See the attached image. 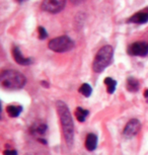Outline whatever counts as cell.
Wrapping results in <instances>:
<instances>
[{"mask_svg":"<svg viewBox=\"0 0 148 155\" xmlns=\"http://www.w3.org/2000/svg\"><path fill=\"white\" fill-rule=\"evenodd\" d=\"M57 112L59 115L61 125H62L63 134H64V138L67 142L68 146H71L73 143L74 139V124L73 120H72L70 110H69L68 107L66 106L63 101H57L56 102Z\"/></svg>","mask_w":148,"mask_h":155,"instance_id":"cell-1","label":"cell"},{"mask_svg":"<svg viewBox=\"0 0 148 155\" xmlns=\"http://www.w3.org/2000/svg\"><path fill=\"white\" fill-rule=\"evenodd\" d=\"M27 83V78L15 70H4L0 75V84L4 89L17 90L22 88Z\"/></svg>","mask_w":148,"mask_h":155,"instance_id":"cell-2","label":"cell"},{"mask_svg":"<svg viewBox=\"0 0 148 155\" xmlns=\"http://www.w3.org/2000/svg\"><path fill=\"white\" fill-rule=\"evenodd\" d=\"M114 55V50L111 46H104L100 49L95 55V58L92 63V70L95 73L103 72L104 69L111 64Z\"/></svg>","mask_w":148,"mask_h":155,"instance_id":"cell-3","label":"cell"},{"mask_svg":"<svg viewBox=\"0 0 148 155\" xmlns=\"http://www.w3.org/2000/svg\"><path fill=\"white\" fill-rule=\"evenodd\" d=\"M49 49L57 53H64L74 48V42L67 36L58 37L51 40L48 44Z\"/></svg>","mask_w":148,"mask_h":155,"instance_id":"cell-4","label":"cell"},{"mask_svg":"<svg viewBox=\"0 0 148 155\" xmlns=\"http://www.w3.org/2000/svg\"><path fill=\"white\" fill-rule=\"evenodd\" d=\"M66 0H44L42 5V9L50 13H58L65 7Z\"/></svg>","mask_w":148,"mask_h":155,"instance_id":"cell-5","label":"cell"},{"mask_svg":"<svg viewBox=\"0 0 148 155\" xmlns=\"http://www.w3.org/2000/svg\"><path fill=\"white\" fill-rule=\"evenodd\" d=\"M127 52L131 56L144 57L148 55V44L145 42H135L128 47Z\"/></svg>","mask_w":148,"mask_h":155,"instance_id":"cell-6","label":"cell"},{"mask_svg":"<svg viewBox=\"0 0 148 155\" xmlns=\"http://www.w3.org/2000/svg\"><path fill=\"white\" fill-rule=\"evenodd\" d=\"M139 130H140V122L137 119H133L126 125L123 134L126 138H132L139 132Z\"/></svg>","mask_w":148,"mask_h":155,"instance_id":"cell-7","label":"cell"},{"mask_svg":"<svg viewBox=\"0 0 148 155\" xmlns=\"http://www.w3.org/2000/svg\"><path fill=\"white\" fill-rule=\"evenodd\" d=\"M148 21V7L143 8L138 12L134 13L133 15L128 19V22L131 23H137V25H143Z\"/></svg>","mask_w":148,"mask_h":155,"instance_id":"cell-8","label":"cell"},{"mask_svg":"<svg viewBox=\"0 0 148 155\" xmlns=\"http://www.w3.org/2000/svg\"><path fill=\"white\" fill-rule=\"evenodd\" d=\"M12 56H13V59L14 61L19 64V65H22V66H28V65H31V59L30 58H25L22 56L21 52H20V50L18 47H14L12 49Z\"/></svg>","mask_w":148,"mask_h":155,"instance_id":"cell-9","label":"cell"},{"mask_svg":"<svg viewBox=\"0 0 148 155\" xmlns=\"http://www.w3.org/2000/svg\"><path fill=\"white\" fill-rule=\"evenodd\" d=\"M97 145V137L94 134H88L85 140V147L88 151L95 150Z\"/></svg>","mask_w":148,"mask_h":155,"instance_id":"cell-10","label":"cell"},{"mask_svg":"<svg viewBox=\"0 0 148 155\" xmlns=\"http://www.w3.org/2000/svg\"><path fill=\"white\" fill-rule=\"evenodd\" d=\"M6 112L8 114V116L11 118H17L20 113L22 112V107L20 106H8L6 107Z\"/></svg>","mask_w":148,"mask_h":155,"instance_id":"cell-11","label":"cell"},{"mask_svg":"<svg viewBox=\"0 0 148 155\" xmlns=\"http://www.w3.org/2000/svg\"><path fill=\"white\" fill-rule=\"evenodd\" d=\"M127 89L131 92H136L139 89V82L134 77H129L127 79Z\"/></svg>","mask_w":148,"mask_h":155,"instance_id":"cell-12","label":"cell"},{"mask_svg":"<svg viewBox=\"0 0 148 155\" xmlns=\"http://www.w3.org/2000/svg\"><path fill=\"white\" fill-rule=\"evenodd\" d=\"M104 82L107 85L108 93H110V94L114 93V91L116 90V86H117V81H116L115 79H113V78H111V77H107Z\"/></svg>","mask_w":148,"mask_h":155,"instance_id":"cell-13","label":"cell"},{"mask_svg":"<svg viewBox=\"0 0 148 155\" xmlns=\"http://www.w3.org/2000/svg\"><path fill=\"white\" fill-rule=\"evenodd\" d=\"M89 112L87 110H84L82 107H77L76 110H75V117H76V119L78 120L79 122H84L86 119V117L88 116Z\"/></svg>","mask_w":148,"mask_h":155,"instance_id":"cell-14","label":"cell"},{"mask_svg":"<svg viewBox=\"0 0 148 155\" xmlns=\"http://www.w3.org/2000/svg\"><path fill=\"white\" fill-rule=\"evenodd\" d=\"M79 92H80L82 95L85 96V97H88V96H90V94H91L92 88H91V86L89 85V84H87V83H83L82 85L80 86Z\"/></svg>","mask_w":148,"mask_h":155,"instance_id":"cell-15","label":"cell"},{"mask_svg":"<svg viewBox=\"0 0 148 155\" xmlns=\"http://www.w3.org/2000/svg\"><path fill=\"white\" fill-rule=\"evenodd\" d=\"M47 131V126L45 124H41L39 126H37V128H35V132L38 133L39 135H44Z\"/></svg>","mask_w":148,"mask_h":155,"instance_id":"cell-16","label":"cell"},{"mask_svg":"<svg viewBox=\"0 0 148 155\" xmlns=\"http://www.w3.org/2000/svg\"><path fill=\"white\" fill-rule=\"evenodd\" d=\"M38 31H39V38L40 40H45L48 37V33L46 31V30L43 27L38 28Z\"/></svg>","mask_w":148,"mask_h":155,"instance_id":"cell-17","label":"cell"},{"mask_svg":"<svg viewBox=\"0 0 148 155\" xmlns=\"http://www.w3.org/2000/svg\"><path fill=\"white\" fill-rule=\"evenodd\" d=\"M3 155H17L15 150H5L3 151Z\"/></svg>","mask_w":148,"mask_h":155,"instance_id":"cell-18","label":"cell"},{"mask_svg":"<svg viewBox=\"0 0 148 155\" xmlns=\"http://www.w3.org/2000/svg\"><path fill=\"white\" fill-rule=\"evenodd\" d=\"M70 1H71L73 4H75V5H78V4L82 3V2L84 1V0H70Z\"/></svg>","mask_w":148,"mask_h":155,"instance_id":"cell-19","label":"cell"},{"mask_svg":"<svg viewBox=\"0 0 148 155\" xmlns=\"http://www.w3.org/2000/svg\"><path fill=\"white\" fill-rule=\"evenodd\" d=\"M144 96H145V97H148V89H146L144 91Z\"/></svg>","mask_w":148,"mask_h":155,"instance_id":"cell-20","label":"cell"},{"mask_svg":"<svg viewBox=\"0 0 148 155\" xmlns=\"http://www.w3.org/2000/svg\"><path fill=\"white\" fill-rule=\"evenodd\" d=\"M17 1H19V2H22V1H25V0H17Z\"/></svg>","mask_w":148,"mask_h":155,"instance_id":"cell-21","label":"cell"}]
</instances>
